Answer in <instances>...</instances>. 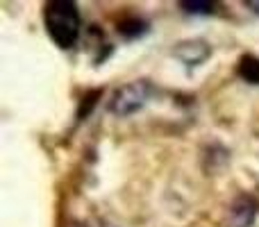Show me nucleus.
<instances>
[{"label": "nucleus", "instance_id": "f257e3e1", "mask_svg": "<svg viewBox=\"0 0 259 227\" xmlns=\"http://www.w3.org/2000/svg\"><path fill=\"white\" fill-rule=\"evenodd\" d=\"M44 23L50 39L62 48H71L80 39V12L68 0H53L44 9Z\"/></svg>", "mask_w": 259, "mask_h": 227}, {"label": "nucleus", "instance_id": "f03ea898", "mask_svg": "<svg viewBox=\"0 0 259 227\" xmlns=\"http://www.w3.org/2000/svg\"><path fill=\"white\" fill-rule=\"evenodd\" d=\"M152 96V84L148 80H134L127 82V84L118 86L116 91L112 94L109 98L107 109L114 116H130V114H137L143 105L150 100Z\"/></svg>", "mask_w": 259, "mask_h": 227}, {"label": "nucleus", "instance_id": "7ed1b4c3", "mask_svg": "<svg viewBox=\"0 0 259 227\" xmlns=\"http://www.w3.org/2000/svg\"><path fill=\"white\" fill-rule=\"evenodd\" d=\"M173 55H175V59H180L187 66H198V64H202L211 55V48L202 39H189V41L175 43Z\"/></svg>", "mask_w": 259, "mask_h": 227}, {"label": "nucleus", "instance_id": "20e7f679", "mask_svg": "<svg viewBox=\"0 0 259 227\" xmlns=\"http://www.w3.org/2000/svg\"><path fill=\"white\" fill-rule=\"evenodd\" d=\"M259 211V202L250 196H239L237 200L232 202L228 214V225L230 227H250L257 218Z\"/></svg>", "mask_w": 259, "mask_h": 227}, {"label": "nucleus", "instance_id": "39448f33", "mask_svg": "<svg viewBox=\"0 0 259 227\" xmlns=\"http://www.w3.org/2000/svg\"><path fill=\"white\" fill-rule=\"evenodd\" d=\"M239 73L246 82H252V84H259V59L252 57V55H246L239 64Z\"/></svg>", "mask_w": 259, "mask_h": 227}, {"label": "nucleus", "instance_id": "423d86ee", "mask_svg": "<svg viewBox=\"0 0 259 227\" xmlns=\"http://www.w3.org/2000/svg\"><path fill=\"white\" fill-rule=\"evenodd\" d=\"M182 9H184L187 14H211V12H214V5H207V3H202V5L189 3V5H182Z\"/></svg>", "mask_w": 259, "mask_h": 227}, {"label": "nucleus", "instance_id": "0eeeda50", "mask_svg": "<svg viewBox=\"0 0 259 227\" xmlns=\"http://www.w3.org/2000/svg\"><path fill=\"white\" fill-rule=\"evenodd\" d=\"M246 7L250 9V12H255L259 14V0H250V3H246Z\"/></svg>", "mask_w": 259, "mask_h": 227}, {"label": "nucleus", "instance_id": "6e6552de", "mask_svg": "<svg viewBox=\"0 0 259 227\" xmlns=\"http://www.w3.org/2000/svg\"><path fill=\"white\" fill-rule=\"evenodd\" d=\"M73 227H87V225H73Z\"/></svg>", "mask_w": 259, "mask_h": 227}, {"label": "nucleus", "instance_id": "1a4fd4ad", "mask_svg": "<svg viewBox=\"0 0 259 227\" xmlns=\"http://www.w3.org/2000/svg\"><path fill=\"white\" fill-rule=\"evenodd\" d=\"M103 227H114V225H103Z\"/></svg>", "mask_w": 259, "mask_h": 227}]
</instances>
